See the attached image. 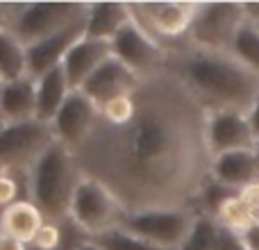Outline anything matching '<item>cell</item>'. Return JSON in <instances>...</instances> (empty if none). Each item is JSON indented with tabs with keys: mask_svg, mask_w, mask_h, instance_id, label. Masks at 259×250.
Here are the masks:
<instances>
[{
	"mask_svg": "<svg viewBox=\"0 0 259 250\" xmlns=\"http://www.w3.org/2000/svg\"><path fill=\"white\" fill-rule=\"evenodd\" d=\"M87 21V18H84ZM84 21L39 41V44L27 48V77L39 80L44 73L53 71L55 66H62L66 53L84 36Z\"/></svg>",
	"mask_w": 259,
	"mask_h": 250,
	"instance_id": "cell-14",
	"label": "cell"
},
{
	"mask_svg": "<svg viewBox=\"0 0 259 250\" xmlns=\"http://www.w3.org/2000/svg\"><path fill=\"white\" fill-rule=\"evenodd\" d=\"M0 250H27V248H25V243H21L18 239L9 237V234H5L0 230Z\"/></svg>",
	"mask_w": 259,
	"mask_h": 250,
	"instance_id": "cell-30",
	"label": "cell"
},
{
	"mask_svg": "<svg viewBox=\"0 0 259 250\" xmlns=\"http://www.w3.org/2000/svg\"><path fill=\"white\" fill-rule=\"evenodd\" d=\"M112 55L141 77L164 71L168 62V50L152 39L134 18L112 39Z\"/></svg>",
	"mask_w": 259,
	"mask_h": 250,
	"instance_id": "cell-10",
	"label": "cell"
},
{
	"mask_svg": "<svg viewBox=\"0 0 259 250\" xmlns=\"http://www.w3.org/2000/svg\"><path fill=\"white\" fill-rule=\"evenodd\" d=\"M98 116L100 109L89 96H84L82 91H71L66 103L62 105V109L50 123L55 141L77 152L87 143V139L94 134Z\"/></svg>",
	"mask_w": 259,
	"mask_h": 250,
	"instance_id": "cell-11",
	"label": "cell"
},
{
	"mask_svg": "<svg viewBox=\"0 0 259 250\" xmlns=\"http://www.w3.org/2000/svg\"><path fill=\"white\" fill-rule=\"evenodd\" d=\"M196 210H143V212H127L123 214L118 228L134 234L139 239L155 243V246L178 250L187 239Z\"/></svg>",
	"mask_w": 259,
	"mask_h": 250,
	"instance_id": "cell-7",
	"label": "cell"
},
{
	"mask_svg": "<svg viewBox=\"0 0 259 250\" xmlns=\"http://www.w3.org/2000/svg\"><path fill=\"white\" fill-rule=\"evenodd\" d=\"M3 85H5V82H3V77H0V89H3Z\"/></svg>",
	"mask_w": 259,
	"mask_h": 250,
	"instance_id": "cell-37",
	"label": "cell"
},
{
	"mask_svg": "<svg viewBox=\"0 0 259 250\" xmlns=\"http://www.w3.org/2000/svg\"><path fill=\"white\" fill-rule=\"evenodd\" d=\"M18 187H21V184H18L16 175H14L12 171L0 178V210L14 205L16 200H25V198H18Z\"/></svg>",
	"mask_w": 259,
	"mask_h": 250,
	"instance_id": "cell-28",
	"label": "cell"
},
{
	"mask_svg": "<svg viewBox=\"0 0 259 250\" xmlns=\"http://www.w3.org/2000/svg\"><path fill=\"white\" fill-rule=\"evenodd\" d=\"M112 57V41H100L91 36H82L75 46L66 53L62 62V68L66 73V80L71 91L82 89L89 75L100 66L103 62Z\"/></svg>",
	"mask_w": 259,
	"mask_h": 250,
	"instance_id": "cell-15",
	"label": "cell"
},
{
	"mask_svg": "<svg viewBox=\"0 0 259 250\" xmlns=\"http://www.w3.org/2000/svg\"><path fill=\"white\" fill-rule=\"evenodd\" d=\"M27 75V48L9 30L0 32V77L14 82Z\"/></svg>",
	"mask_w": 259,
	"mask_h": 250,
	"instance_id": "cell-21",
	"label": "cell"
},
{
	"mask_svg": "<svg viewBox=\"0 0 259 250\" xmlns=\"http://www.w3.org/2000/svg\"><path fill=\"white\" fill-rule=\"evenodd\" d=\"M243 21L246 5L241 3H198L184 46L230 53L234 34Z\"/></svg>",
	"mask_w": 259,
	"mask_h": 250,
	"instance_id": "cell-6",
	"label": "cell"
},
{
	"mask_svg": "<svg viewBox=\"0 0 259 250\" xmlns=\"http://www.w3.org/2000/svg\"><path fill=\"white\" fill-rule=\"evenodd\" d=\"M211 219L219 223V228L239 234V237H241L248 228H252L250 216H248V212H246V207H243L239 193H232V196L225 198V200L219 205V210L214 212Z\"/></svg>",
	"mask_w": 259,
	"mask_h": 250,
	"instance_id": "cell-23",
	"label": "cell"
},
{
	"mask_svg": "<svg viewBox=\"0 0 259 250\" xmlns=\"http://www.w3.org/2000/svg\"><path fill=\"white\" fill-rule=\"evenodd\" d=\"M36 118V80L21 77L5 82L0 89V121L23 123Z\"/></svg>",
	"mask_w": 259,
	"mask_h": 250,
	"instance_id": "cell-17",
	"label": "cell"
},
{
	"mask_svg": "<svg viewBox=\"0 0 259 250\" xmlns=\"http://www.w3.org/2000/svg\"><path fill=\"white\" fill-rule=\"evenodd\" d=\"M127 7L134 21L166 48L164 41H187L198 3H130Z\"/></svg>",
	"mask_w": 259,
	"mask_h": 250,
	"instance_id": "cell-9",
	"label": "cell"
},
{
	"mask_svg": "<svg viewBox=\"0 0 259 250\" xmlns=\"http://www.w3.org/2000/svg\"><path fill=\"white\" fill-rule=\"evenodd\" d=\"M230 53L246 68H250L255 75H259V25L248 16L237 30V34H234Z\"/></svg>",
	"mask_w": 259,
	"mask_h": 250,
	"instance_id": "cell-22",
	"label": "cell"
},
{
	"mask_svg": "<svg viewBox=\"0 0 259 250\" xmlns=\"http://www.w3.org/2000/svg\"><path fill=\"white\" fill-rule=\"evenodd\" d=\"M166 71L173 73L189 94L209 112L252 109L259 94V75L246 68L232 53L180 46L168 50Z\"/></svg>",
	"mask_w": 259,
	"mask_h": 250,
	"instance_id": "cell-2",
	"label": "cell"
},
{
	"mask_svg": "<svg viewBox=\"0 0 259 250\" xmlns=\"http://www.w3.org/2000/svg\"><path fill=\"white\" fill-rule=\"evenodd\" d=\"M219 232H221L219 223H216L211 216L198 212V216H196V221H193L191 230H189L187 239H184L182 246L178 250H216Z\"/></svg>",
	"mask_w": 259,
	"mask_h": 250,
	"instance_id": "cell-24",
	"label": "cell"
},
{
	"mask_svg": "<svg viewBox=\"0 0 259 250\" xmlns=\"http://www.w3.org/2000/svg\"><path fill=\"white\" fill-rule=\"evenodd\" d=\"M46 223L44 214L39 212V207L34 202L25 200H16L14 205L5 207L0 212V230L9 237L18 239L21 243H32L34 234L39 232V228Z\"/></svg>",
	"mask_w": 259,
	"mask_h": 250,
	"instance_id": "cell-20",
	"label": "cell"
},
{
	"mask_svg": "<svg viewBox=\"0 0 259 250\" xmlns=\"http://www.w3.org/2000/svg\"><path fill=\"white\" fill-rule=\"evenodd\" d=\"M243 243H246L248 250H259V225H252V228H248L246 232L241 234Z\"/></svg>",
	"mask_w": 259,
	"mask_h": 250,
	"instance_id": "cell-29",
	"label": "cell"
},
{
	"mask_svg": "<svg viewBox=\"0 0 259 250\" xmlns=\"http://www.w3.org/2000/svg\"><path fill=\"white\" fill-rule=\"evenodd\" d=\"M239 198H241L243 207H246L248 216H250V223L259 225V180H255L248 187H243L239 191Z\"/></svg>",
	"mask_w": 259,
	"mask_h": 250,
	"instance_id": "cell-27",
	"label": "cell"
},
{
	"mask_svg": "<svg viewBox=\"0 0 259 250\" xmlns=\"http://www.w3.org/2000/svg\"><path fill=\"white\" fill-rule=\"evenodd\" d=\"M246 16L259 25V3H246Z\"/></svg>",
	"mask_w": 259,
	"mask_h": 250,
	"instance_id": "cell-32",
	"label": "cell"
},
{
	"mask_svg": "<svg viewBox=\"0 0 259 250\" xmlns=\"http://www.w3.org/2000/svg\"><path fill=\"white\" fill-rule=\"evenodd\" d=\"M248 118H250L252 132H255V137L259 139V94H257V100H255V105H252V109L248 112Z\"/></svg>",
	"mask_w": 259,
	"mask_h": 250,
	"instance_id": "cell-31",
	"label": "cell"
},
{
	"mask_svg": "<svg viewBox=\"0 0 259 250\" xmlns=\"http://www.w3.org/2000/svg\"><path fill=\"white\" fill-rule=\"evenodd\" d=\"M255 157H257V164H259V139H257V146H255Z\"/></svg>",
	"mask_w": 259,
	"mask_h": 250,
	"instance_id": "cell-36",
	"label": "cell"
},
{
	"mask_svg": "<svg viewBox=\"0 0 259 250\" xmlns=\"http://www.w3.org/2000/svg\"><path fill=\"white\" fill-rule=\"evenodd\" d=\"M132 96L125 121L109 125L98 118L75 152L82 173L107 184L125 214L196 210L211 178L207 109L166 68L143 77Z\"/></svg>",
	"mask_w": 259,
	"mask_h": 250,
	"instance_id": "cell-1",
	"label": "cell"
},
{
	"mask_svg": "<svg viewBox=\"0 0 259 250\" xmlns=\"http://www.w3.org/2000/svg\"><path fill=\"white\" fill-rule=\"evenodd\" d=\"M75 250H103L98 246V243L94 241V239H87V241H82V243H77V248Z\"/></svg>",
	"mask_w": 259,
	"mask_h": 250,
	"instance_id": "cell-34",
	"label": "cell"
},
{
	"mask_svg": "<svg viewBox=\"0 0 259 250\" xmlns=\"http://www.w3.org/2000/svg\"><path fill=\"white\" fill-rule=\"evenodd\" d=\"M143 77L137 75L134 71H130L123 62H118L116 57H109L107 62H103L94 73L89 75V80L82 85V91L84 96H89L98 107H103L105 103L114 98H121V96H127L132 91L139 89Z\"/></svg>",
	"mask_w": 259,
	"mask_h": 250,
	"instance_id": "cell-13",
	"label": "cell"
},
{
	"mask_svg": "<svg viewBox=\"0 0 259 250\" xmlns=\"http://www.w3.org/2000/svg\"><path fill=\"white\" fill-rule=\"evenodd\" d=\"M209 175L221 187L239 193L243 187L259 180V164H257L255 150H237V152H225V155L214 157Z\"/></svg>",
	"mask_w": 259,
	"mask_h": 250,
	"instance_id": "cell-16",
	"label": "cell"
},
{
	"mask_svg": "<svg viewBox=\"0 0 259 250\" xmlns=\"http://www.w3.org/2000/svg\"><path fill=\"white\" fill-rule=\"evenodd\" d=\"M9 25V5H0V32H5Z\"/></svg>",
	"mask_w": 259,
	"mask_h": 250,
	"instance_id": "cell-33",
	"label": "cell"
},
{
	"mask_svg": "<svg viewBox=\"0 0 259 250\" xmlns=\"http://www.w3.org/2000/svg\"><path fill=\"white\" fill-rule=\"evenodd\" d=\"M94 241L98 243L103 250H168V248L155 246V243L146 241V239L134 237V234H130L121 228L107 230V232L94 237Z\"/></svg>",
	"mask_w": 259,
	"mask_h": 250,
	"instance_id": "cell-25",
	"label": "cell"
},
{
	"mask_svg": "<svg viewBox=\"0 0 259 250\" xmlns=\"http://www.w3.org/2000/svg\"><path fill=\"white\" fill-rule=\"evenodd\" d=\"M132 21L130 7L123 3H94L89 5L84 21V36L112 41Z\"/></svg>",
	"mask_w": 259,
	"mask_h": 250,
	"instance_id": "cell-18",
	"label": "cell"
},
{
	"mask_svg": "<svg viewBox=\"0 0 259 250\" xmlns=\"http://www.w3.org/2000/svg\"><path fill=\"white\" fill-rule=\"evenodd\" d=\"M32 246L36 250H57L62 246V230H59V225L46 221L39 228V232L34 234V239H32Z\"/></svg>",
	"mask_w": 259,
	"mask_h": 250,
	"instance_id": "cell-26",
	"label": "cell"
},
{
	"mask_svg": "<svg viewBox=\"0 0 259 250\" xmlns=\"http://www.w3.org/2000/svg\"><path fill=\"white\" fill-rule=\"evenodd\" d=\"M68 94H71V87L62 66H55L53 71L44 73L36 80V121L48 125L53 123L62 105L66 103Z\"/></svg>",
	"mask_w": 259,
	"mask_h": 250,
	"instance_id": "cell-19",
	"label": "cell"
},
{
	"mask_svg": "<svg viewBox=\"0 0 259 250\" xmlns=\"http://www.w3.org/2000/svg\"><path fill=\"white\" fill-rule=\"evenodd\" d=\"M89 5L87 3H25L9 7L7 30L25 48L84 21Z\"/></svg>",
	"mask_w": 259,
	"mask_h": 250,
	"instance_id": "cell-4",
	"label": "cell"
},
{
	"mask_svg": "<svg viewBox=\"0 0 259 250\" xmlns=\"http://www.w3.org/2000/svg\"><path fill=\"white\" fill-rule=\"evenodd\" d=\"M123 214H125V210L118 202V198L109 191L107 184L82 173L75 193H73L68 221L94 239L107 230L118 228Z\"/></svg>",
	"mask_w": 259,
	"mask_h": 250,
	"instance_id": "cell-5",
	"label": "cell"
},
{
	"mask_svg": "<svg viewBox=\"0 0 259 250\" xmlns=\"http://www.w3.org/2000/svg\"><path fill=\"white\" fill-rule=\"evenodd\" d=\"M257 137L248 114L243 112H209L207 114V148L211 159L225 152L255 150Z\"/></svg>",
	"mask_w": 259,
	"mask_h": 250,
	"instance_id": "cell-12",
	"label": "cell"
},
{
	"mask_svg": "<svg viewBox=\"0 0 259 250\" xmlns=\"http://www.w3.org/2000/svg\"><path fill=\"white\" fill-rule=\"evenodd\" d=\"M82 169L75 152L55 141L27 171V200L34 202L46 221H68V210Z\"/></svg>",
	"mask_w": 259,
	"mask_h": 250,
	"instance_id": "cell-3",
	"label": "cell"
},
{
	"mask_svg": "<svg viewBox=\"0 0 259 250\" xmlns=\"http://www.w3.org/2000/svg\"><path fill=\"white\" fill-rule=\"evenodd\" d=\"M55 143L53 128L36 118L5 123L0 128V164L14 173H27L34 161Z\"/></svg>",
	"mask_w": 259,
	"mask_h": 250,
	"instance_id": "cell-8",
	"label": "cell"
},
{
	"mask_svg": "<svg viewBox=\"0 0 259 250\" xmlns=\"http://www.w3.org/2000/svg\"><path fill=\"white\" fill-rule=\"evenodd\" d=\"M5 173H9V171H7V166H5V164H0V178H3Z\"/></svg>",
	"mask_w": 259,
	"mask_h": 250,
	"instance_id": "cell-35",
	"label": "cell"
}]
</instances>
